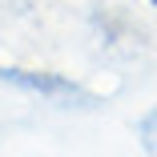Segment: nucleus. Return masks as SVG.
Wrapping results in <instances>:
<instances>
[{
	"label": "nucleus",
	"instance_id": "1",
	"mask_svg": "<svg viewBox=\"0 0 157 157\" xmlns=\"http://www.w3.org/2000/svg\"><path fill=\"white\" fill-rule=\"evenodd\" d=\"M153 4H157V0H153Z\"/></svg>",
	"mask_w": 157,
	"mask_h": 157
}]
</instances>
